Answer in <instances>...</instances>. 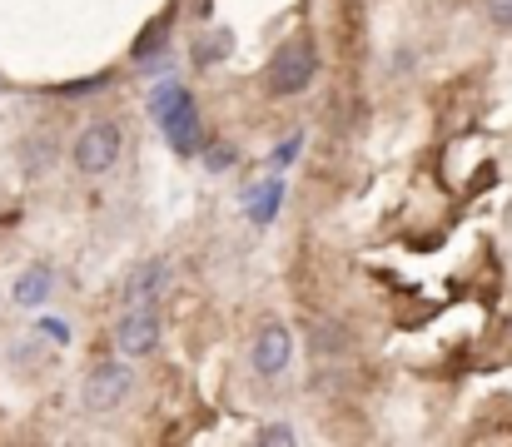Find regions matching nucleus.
I'll list each match as a JSON object with an SVG mask.
<instances>
[{
	"mask_svg": "<svg viewBox=\"0 0 512 447\" xmlns=\"http://www.w3.org/2000/svg\"><path fill=\"white\" fill-rule=\"evenodd\" d=\"M314 75H319V50H314V40H289V45H279V55L269 60V95L274 100H289V95H304L309 85H314Z\"/></svg>",
	"mask_w": 512,
	"mask_h": 447,
	"instance_id": "1",
	"label": "nucleus"
},
{
	"mask_svg": "<svg viewBox=\"0 0 512 447\" xmlns=\"http://www.w3.org/2000/svg\"><path fill=\"white\" fill-rule=\"evenodd\" d=\"M130 393H135V373H130V363H120V358H100V363L85 373V383H80V403H85L90 413H115Z\"/></svg>",
	"mask_w": 512,
	"mask_h": 447,
	"instance_id": "2",
	"label": "nucleus"
},
{
	"mask_svg": "<svg viewBox=\"0 0 512 447\" xmlns=\"http://www.w3.org/2000/svg\"><path fill=\"white\" fill-rule=\"evenodd\" d=\"M115 348L125 358H150L160 348V313L155 303H130L125 318L115 323Z\"/></svg>",
	"mask_w": 512,
	"mask_h": 447,
	"instance_id": "3",
	"label": "nucleus"
},
{
	"mask_svg": "<svg viewBox=\"0 0 512 447\" xmlns=\"http://www.w3.org/2000/svg\"><path fill=\"white\" fill-rule=\"evenodd\" d=\"M120 145H125V140H120V125H110V120L85 125L80 140H75V169H80V174H105V169H115Z\"/></svg>",
	"mask_w": 512,
	"mask_h": 447,
	"instance_id": "4",
	"label": "nucleus"
},
{
	"mask_svg": "<svg viewBox=\"0 0 512 447\" xmlns=\"http://www.w3.org/2000/svg\"><path fill=\"white\" fill-rule=\"evenodd\" d=\"M289 358H294V333L284 323H264L254 333V343H249V368L259 378H279L289 368Z\"/></svg>",
	"mask_w": 512,
	"mask_h": 447,
	"instance_id": "5",
	"label": "nucleus"
},
{
	"mask_svg": "<svg viewBox=\"0 0 512 447\" xmlns=\"http://www.w3.org/2000/svg\"><path fill=\"white\" fill-rule=\"evenodd\" d=\"M160 130L170 135V149L174 154H199L204 149V125H199V105H194V95L184 90L179 100H174L170 110L160 115Z\"/></svg>",
	"mask_w": 512,
	"mask_h": 447,
	"instance_id": "6",
	"label": "nucleus"
},
{
	"mask_svg": "<svg viewBox=\"0 0 512 447\" xmlns=\"http://www.w3.org/2000/svg\"><path fill=\"white\" fill-rule=\"evenodd\" d=\"M170 284V264L165 259H145L130 279H125V303H155Z\"/></svg>",
	"mask_w": 512,
	"mask_h": 447,
	"instance_id": "7",
	"label": "nucleus"
},
{
	"mask_svg": "<svg viewBox=\"0 0 512 447\" xmlns=\"http://www.w3.org/2000/svg\"><path fill=\"white\" fill-rule=\"evenodd\" d=\"M50 289H55V269H50V264H30V269L15 279L10 298H15L20 308H40V303L50 298Z\"/></svg>",
	"mask_w": 512,
	"mask_h": 447,
	"instance_id": "8",
	"label": "nucleus"
},
{
	"mask_svg": "<svg viewBox=\"0 0 512 447\" xmlns=\"http://www.w3.org/2000/svg\"><path fill=\"white\" fill-rule=\"evenodd\" d=\"M229 50H234V30L214 25V30H204V35L189 45V60H194L199 70H214L219 60H229Z\"/></svg>",
	"mask_w": 512,
	"mask_h": 447,
	"instance_id": "9",
	"label": "nucleus"
},
{
	"mask_svg": "<svg viewBox=\"0 0 512 447\" xmlns=\"http://www.w3.org/2000/svg\"><path fill=\"white\" fill-rule=\"evenodd\" d=\"M279 204H284V179H269L264 189H254L249 194V224H274V214H279Z\"/></svg>",
	"mask_w": 512,
	"mask_h": 447,
	"instance_id": "10",
	"label": "nucleus"
},
{
	"mask_svg": "<svg viewBox=\"0 0 512 447\" xmlns=\"http://www.w3.org/2000/svg\"><path fill=\"white\" fill-rule=\"evenodd\" d=\"M165 40H170V20H155V25L135 40V60H155V55L165 50Z\"/></svg>",
	"mask_w": 512,
	"mask_h": 447,
	"instance_id": "11",
	"label": "nucleus"
},
{
	"mask_svg": "<svg viewBox=\"0 0 512 447\" xmlns=\"http://www.w3.org/2000/svg\"><path fill=\"white\" fill-rule=\"evenodd\" d=\"M179 95H184V85H160V90L150 95V115L160 120V115L170 110V105H174V100H179Z\"/></svg>",
	"mask_w": 512,
	"mask_h": 447,
	"instance_id": "12",
	"label": "nucleus"
},
{
	"mask_svg": "<svg viewBox=\"0 0 512 447\" xmlns=\"http://www.w3.org/2000/svg\"><path fill=\"white\" fill-rule=\"evenodd\" d=\"M343 343H348V333L334 328V323H324V328H319V338H314V348H319V353H339Z\"/></svg>",
	"mask_w": 512,
	"mask_h": 447,
	"instance_id": "13",
	"label": "nucleus"
},
{
	"mask_svg": "<svg viewBox=\"0 0 512 447\" xmlns=\"http://www.w3.org/2000/svg\"><path fill=\"white\" fill-rule=\"evenodd\" d=\"M234 159H239V149H234V145H209V149H204V164H209L214 174H219V169H229Z\"/></svg>",
	"mask_w": 512,
	"mask_h": 447,
	"instance_id": "14",
	"label": "nucleus"
},
{
	"mask_svg": "<svg viewBox=\"0 0 512 447\" xmlns=\"http://www.w3.org/2000/svg\"><path fill=\"white\" fill-rule=\"evenodd\" d=\"M488 20L498 30H512V0H488Z\"/></svg>",
	"mask_w": 512,
	"mask_h": 447,
	"instance_id": "15",
	"label": "nucleus"
},
{
	"mask_svg": "<svg viewBox=\"0 0 512 447\" xmlns=\"http://www.w3.org/2000/svg\"><path fill=\"white\" fill-rule=\"evenodd\" d=\"M259 443H294V428H284V423H269V428H259Z\"/></svg>",
	"mask_w": 512,
	"mask_h": 447,
	"instance_id": "16",
	"label": "nucleus"
},
{
	"mask_svg": "<svg viewBox=\"0 0 512 447\" xmlns=\"http://www.w3.org/2000/svg\"><path fill=\"white\" fill-rule=\"evenodd\" d=\"M40 333H50V343H70V323H60V318H45Z\"/></svg>",
	"mask_w": 512,
	"mask_h": 447,
	"instance_id": "17",
	"label": "nucleus"
},
{
	"mask_svg": "<svg viewBox=\"0 0 512 447\" xmlns=\"http://www.w3.org/2000/svg\"><path fill=\"white\" fill-rule=\"evenodd\" d=\"M299 145H304V135H289V140L279 145V154H274V159H294V154H299Z\"/></svg>",
	"mask_w": 512,
	"mask_h": 447,
	"instance_id": "18",
	"label": "nucleus"
}]
</instances>
